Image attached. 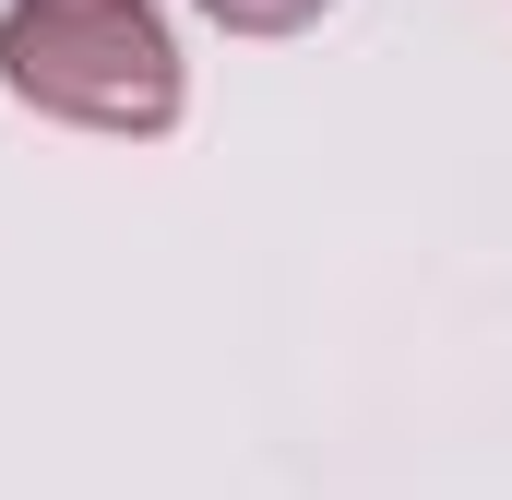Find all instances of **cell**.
Wrapping results in <instances>:
<instances>
[{"label":"cell","mask_w":512,"mask_h":500,"mask_svg":"<svg viewBox=\"0 0 512 500\" xmlns=\"http://www.w3.org/2000/svg\"><path fill=\"white\" fill-rule=\"evenodd\" d=\"M0 96L60 131L155 143L191 108V72H179V36L155 0H12L0 12Z\"/></svg>","instance_id":"cell-1"},{"label":"cell","mask_w":512,"mask_h":500,"mask_svg":"<svg viewBox=\"0 0 512 500\" xmlns=\"http://www.w3.org/2000/svg\"><path fill=\"white\" fill-rule=\"evenodd\" d=\"M203 12H215L227 36H298V24H322L334 0H203Z\"/></svg>","instance_id":"cell-2"}]
</instances>
